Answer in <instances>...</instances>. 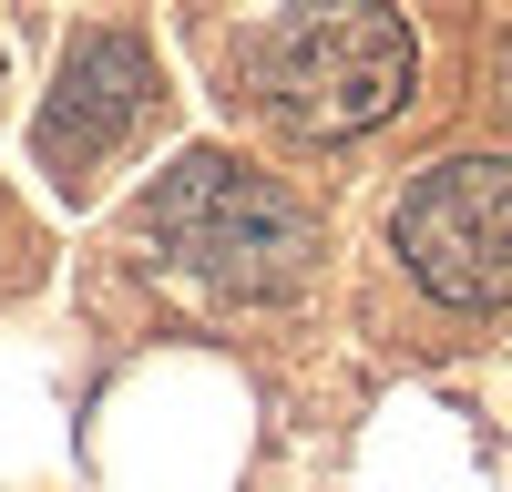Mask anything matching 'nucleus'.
I'll return each mask as SVG.
<instances>
[{
    "label": "nucleus",
    "mask_w": 512,
    "mask_h": 492,
    "mask_svg": "<svg viewBox=\"0 0 512 492\" xmlns=\"http://www.w3.org/2000/svg\"><path fill=\"white\" fill-rule=\"evenodd\" d=\"M410 62H420L410 21L400 11H359V0L287 11V21L246 31V93L297 144H349L369 123H390L400 93H410Z\"/></svg>",
    "instance_id": "nucleus-2"
},
{
    "label": "nucleus",
    "mask_w": 512,
    "mask_h": 492,
    "mask_svg": "<svg viewBox=\"0 0 512 492\" xmlns=\"http://www.w3.org/2000/svg\"><path fill=\"white\" fill-rule=\"evenodd\" d=\"M400 257L451 308H512V154H451L400 195Z\"/></svg>",
    "instance_id": "nucleus-3"
},
{
    "label": "nucleus",
    "mask_w": 512,
    "mask_h": 492,
    "mask_svg": "<svg viewBox=\"0 0 512 492\" xmlns=\"http://www.w3.org/2000/svg\"><path fill=\"white\" fill-rule=\"evenodd\" d=\"M144 236L205 298H287L318 257L308 205L277 175H256L246 154H175L144 195Z\"/></svg>",
    "instance_id": "nucleus-1"
},
{
    "label": "nucleus",
    "mask_w": 512,
    "mask_h": 492,
    "mask_svg": "<svg viewBox=\"0 0 512 492\" xmlns=\"http://www.w3.org/2000/svg\"><path fill=\"white\" fill-rule=\"evenodd\" d=\"M144 113H154V52L134 31H82L62 82L41 93V164L62 185H82L103 154H123L144 134Z\"/></svg>",
    "instance_id": "nucleus-4"
}]
</instances>
